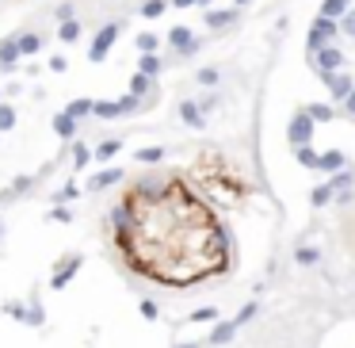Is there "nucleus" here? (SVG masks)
I'll return each instance as SVG.
<instances>
[{
  "label": "nucleus",
  "instance_id": "1",
  "mask_svg": "<svg viewBox=\"0 0 355 348\" xmlns=\"http://www.w3.org/2000/svg\"><path fill=\"white\" fill-rule=\"evenodd\" d=\"M123 31H126V23H123V19L99 23V31L92 35V46H88V61H92V66H103V61H108L111 46L119 42V35H123Z\"/></svg>",
  "mask_w": 355,
  "mask_h": 348
},
{
  "label": "nucleus",
  "instance_id": "2",
  "mask_svg": "<svg viewBox=\"0 0 355 348\" xmlns=\"http://www.w3.org/2000/svg\"><path fill=\"white\" fill-rule=\"evenodd\" d=\"M340 19H329V16H317L314 23H310V31H306V54H314V50H321V46H329V42H336L340 39Z\"/></svg>",
  "mask_w": 355,
  "mask_h": 348
},
{
  "label": "nucleus",
  "instance_id": "3",
  "mask_svg": "<svg viewBox=\"0 0 355 348\" xmlns=\"http://www.w3.org/2000/svg\"><path fill=\"white\" fill-rule=\"evenodd\" d=\"M314 130H317V123H314V115H310L306 108H298L294 115H290V123H287V142L290 146H310L314 142Z\"/></svg>",
  "mask_w": 355,
  "mask_h": 348
},
{
  "label": "nucleus",
  "instance_id": "4",
  "mask_svg": "<svg viewBox=\"0 0 355 348\" xmlns=\"http://www.w3.org/2000/svg\"><path fill=\"white\" fill-rule=\"evenodd\" d=\"M344 61H347V54L336 46V42H329V46H321V50H314V54H310V69H314L317 77L344 69Z\"/></svg>",
  "mask_w": 355,
  "mask_h": 348
},
{
  "label": "nucleus",
  "instance_id": "5",
  "mask_svg": "<svg viewBox=\"0 0 355 348\" xmlns=\"http://www.w3.org/2000/svg\"><path fill=\"white\" fill-rule=\"evenodd\" d=\"M81 268H84V257H81V253H65V257L54 264V276H50V291H65Z\"/></svg>",
  "mask_w": 355,
  "mask_h": 348
},
{
  "label": "nucleus",
  "instance_id": "6",
  "mask_svg": "<svg viewBox=\"0 0 355 348\" xmlns=\"http://www.w3.org/2000/svg\"><path fill=\"white\" fill-rule=\"evenodd\" d=\"M321 84L329 88L332 104H344V99L352 96V88H355V77L344 73V69H336V73H321Z\"/></svg>",
  "mask_w": 355,
  "mask_h": 348
},
{
  "label": "nucleus",
  "instance_id": "7",
  "mask_svg": "<svg viewBox=\"0 0 355 348\" xmlns=\"http://www.w3.org/2000/svg\"><path fill=\"white\" fill-rule=\"evenodd\" d=\"M241 19V8L237 4H230V8H207L203 12V27L207 31H225L230 23H237Z\"/></svg>",
  "mask_w": 355,
  "mask_h": 348
},
{
  "label": "nucleus",
  "instance_id": "8",
  "mask_svg": "<svg viewBox=\"0 0 355 348\" xmlns=\"http://www.w3.org/2000/svg\"><path fill=\"white\" fill-rule=\"evenodd\" d=\"M19 69V42L16 35H4L0 39V73H16Z\"/></svg>",
  "mask_w": 355,
  "mask_h": 348
},
{
  "label": "nucleus",
  "instance_id": "9",
  "mask_svg": "<svg viewBox=\"0 0 355 348\" xmlns=\"http://www.w3.org/2000/svg\"><path fill=\"white\" fill-rule=\"evenodd\" d=\"M180 119L191 126V130H203V126H207V111H203L199 99H180Z\"/></svg>",
  "mask_w": 355,
  "mask_h": 348
},
{
  "label": "nucleus",
  "instance_id": "10",
  "mask_svg": "<svg viewBox=\"0 0 355 348\" xmlns=\"http://www.w3.org/2000/svg\"><path fill=\"white\" fill-rule=\"evenodd\" d=\"M50 126H54V134H58L61 142H73V138H77V130H81V123H77L69 111H58V115L50 119Z\"/></svg>",
  "mask_w": 355,
  "mask_h": 348
},
{
  "label": "nucleus",
  "instance_id": "11",
  "mask_svg": "<svg viewBox=\"0 0 355 348\" xmlns=\"http://www.w3.org/2000/svg\"><path fill=\"white\" fill-rule=\"evenodd\" d=\"M123 168H119V165H108V168H99V173L96 176H92V180H88V191H103V188H115V184L119 180H123Z\"/></svg>",
  "mask_w": 355,
  "mask_h": 348
},
{
  "label": "nucleus",
  "instance_id": "12",
  "mask_svg": "<svg viewBox=\"0 0 355 348\" xmlns=\"http://www.w3.org/2000/svg\"><path fill=\"white\" fill-rule=\"evenodd\" d=\"M347 165H352V161H347L340 149H325L321 161H317V168H321V173H329V176H332V173H340V168H347Z\"/></svg>",
  "mask_w": 355,
  "mask_h": 348
},
{
  "label": "nucleus",
  "instance_id": "13",
  "mask_svg": "<svg viewBox=\"0 0 355 348\" xmlns=\"http://www.w3.org/2000/svg\"><path fill=\"white\" fill-rule=\"evenodd\" d=\"M16 42H19V58H34V54L42 50V35L39 31H19Z\"/></svg>",
  "mask_w": 355,
  "mask_h": 348
},
{
  "label": "nucleus",
  "instance_id": "14",
  "mask_svg": "<svg viewBox=\"0 0 355 348\" xmlns=\"http://www.w3.org/2000/svg\"><path fill=\"white\" fill-rule=\"evenodd\" d=\"M237 329H241L237 322H218L214 329L207 333V345H230V340L237 337Z\"/></svg>",
  "mask_w": 355,
  "mask_h": 348
},
{
  "label": "nucleus",
  "instance_id": "15",
  "mask_svg": "<svg viewBox=\"0 0 355 348\" xmlns=\"http://www.w3.org/2000/svg\"><path fill=\"white\" fill-rule=\"evenodd\" d=\"M81 35H84V23H81V16H73V19H65V23H58V39L65 42V46H73V42H81Z\"/></svg>",
  "mask_w": 355,
  "mask_h": 348
},
{
  "label": "nucleus",
  "instance_id": "16",
  "mask_svg": "<svg viewBox=\"0 0 355 348\" xmlns=\"http://www.w3.org/2000/svg\"><path fill=\"white\" fill-rule=\"evenodd\" d=\"M191 39H195V31H191V27H183V23H176L172 31H168V39H165V42H168V50H172V54H180V50L187 46Z\"/></svg>",
  "mask_w": 355,
  "mask_h": 348
},
{
  "label": "nucleus",
  "instance_id": "17",
  "mask_svg": "<svg viewBox=\"0 0 355 348\" xmlns=\"http://www.w3.org/2000/svg\"><path fill=\"white\" fill-rule=\"evenodd\" d=\"M138 69L157 81V77L165 73V58H161V54H138Z\"/></svg>",
  "mask_w": 355,
  "mask_h": 348
},
{
  "label": "nucleus",
  "instance_id": "18",
  "mask_svg": "<svg viewBox=\"0 0 355 348\" xmlns=\"http://www.w3.org/2000/svg\"><path fill=\"white\" fill-rule=\"evenodd\" d=\"M332 199H336V188H332V184L325 180V184H317V188L310 191V207H317V211H321V207H329Z\"/></svg>",
  "mask_w": 355,
  "mask_h": 348
},
{
  "label": "nucleus",
  "instance_id": "19",
  "mask_svg": "<svg viewBox=\"0 0 355 348\" xmlns=\"http://www.w3.org/2000/svg\"><path fill=\"white\" fill-rule=\"evenodd\" d=\"M92 115L96 119H123V104H119V99H96Z\"/></svg>",
  "mask_w": 355,
  "mask_h": 348
},
{
  "label": "nucleus",
  "instance_id": "20",
  "mask_svg": "<svg viewBox=\"0 0 355 348\" xmlns=\"http://www.w3.org/2000/svg\"><path fill=\"white\" fill-rule=\"evenodd\" d=\"M321 249L317 245H302V249H294V264H302V268H314V264H321Z\"/></svg>",
  "mask_w": 355,
  "mask_h": 348
},
{
  "label": "nucleus",
  "instance_id": "21",
  "mask_svg": "<svg viewBox=\"0 0 355 348\" xmlns=\"http://www.w3.org/2000/svg\"><path fill=\"white\" fill-rule=\"evenodd\" d=\"M355 0H321V8H317V16H329V19H344V12L352 8Z\"/></svg>",
  "mask_w": 355,
  "mask_h": 348
},
{
  "label": "nucleus",
  "instance_id": "22",
  "mask_svg": "<svg viewBox=\"0 0 355 348\" xmlns=\"http://www.w3.org/2000/svg\"><path fill=\"white\" fill-rule=\"evenodd\" d=\"M119 149H123V142H119V138H103V142H96V146H92V153H96V161H103V165H108Z\"/></svg>",
  "mask_w": 355,
  "mask_h": 348
},
{
  "label": "nucleus",
  "instance_id": "23",
  "mask_svg": "<svg viewBox=\"0 0 355 348\" xmlns=\"http://www.w3.org/2000/svg\"><path fill=\"white\" fill-rule=\"evenodd\" d=\"M165 153H168L165 146H141L134 157H138V165H161V161H165Z\"/></svg>",
  "mask_w": 355,
  "mask_h": 348
},
{
  "label": "nucleus",
  "instance_id": "24",
  "mask_svg": "<svg viewBox=\"0 0 355 348\" xmlns=\"http://www.w3.org/2000/svg\"><path fill=\"white\" fill-rule=\"evenodd\" d=\"M153 88H157V84H153V77H145L141 69H134V77H130V92H134V96H141V99H145Z\"/></svg>",
  "mask_w": 355,
  "mask_h": 348
},
{
  "label": "nucleus",
  "instance_id": "25",
  "mask_svg": "<svg viewBox=\"0 0 355 348\" xmlns=\"http://www.w3.org/2000/svg\"><path fill=\"white\" fill-rule=\"evenodd\" d=\"M306 111L314 115V123H332L336 119V104H306Z\"/></svg>",
  "mask_w": 355,
  "mask_h": 348
},
{
  "label": "nucleus",
  "instance_id": "26",
  "mask_svg": "<svg viewBox=\"0 0 355 348\" xmlns=\"http://www.w3.org/2000/svg\"><path fill=\"white\" fill-rule=\"evenodd\" d=\"M69 157H73V168H77V173H84V165H88V161H96V153H92L84 142H73V153H69Z\"/></svg>",
  "mask_w": 355,
  "mask_h": 348
},
{
  "label": "nucleus",
  "instance_id": "27",
  "mask_svg": "<svg viewBox=\"0 0 355 348\" xmlns=\"http://www.w3.org/2000/svg\"><path fill=\"white\" fill-rule=\"evenodd\" d=\"M165 8H168V0H141V4H138L141 19H161V16H165Z\"/></svg>",
  "mask_w": 355,
  "mask_h": 348
},
{
  "label": "nucleus",
  "instance_id": "28",
  "mask_svg": "<svg viewBox=\"0 0 355 348\" xmlns=\"http://www.w3.org/2000/svg\"><path fill=\"white\" fill-rule=\"evenodd\" d=\"M294 157H298V165H302V168H317L321 153H317V149H314V142H310V146H298V149H294Z\"/></svg>",
  "mask_w": 355,
  "mask_h": 348
},
{
  "label": "nucleus",
  "instance_id": "29",
  "mask_svg": "<svg viewBox=\"0 0 355 348\" xmlns=\"http://www.w3.org/2000/svg\"><path fill=\"white\" fill-rule=\"evenodd\" d=\"M329 184H332L336 191L355 188V165H347V168H340V173H332V176H329Z\"/></svg>",
  "mask_w": 355,
  "mask_h": 348
},
{
  "label": "nucleus",
  "instance_id": "30",
  "mask_svg": "<svg viewBox=\"0 0 355 348\" xmlns=\"http://www.w3.org/2000/svg\"><path fill=\"white\" fill-rule=\"evenodd\" d=\"M92 108H96V99H88V96H81V99H73V104H69V115L77 119V123H81V119H88L92 115Z\"/></svg>",
  "mask_w": 355,
  "mask_h": 348
},
{
  "label": "nucleus",
  "instance_id": "31",
  "mask_svg": "<svg viewBox=\"0 0 355 348\" xmlns=\"http://www.w3.org/2000/svg\"><path fill=\"white\" fill-rule=\"evenodd\" d=\"M134 46H138V54H157L161 50V39L153 31H141L138 39H134Z\"/></svg>",
  "mask_w": 355,
  "mask_h": 348
},
{
  "label": "nucleus",
  "instance_id": "32",
  "mask_svg": "<svg viewBox=\"0 0 355 348\" xmlns=\"http://www.w3.org/2000/svg\"><path fill=\"white\" fill-rule=\"evenodd\" d=\"M16 123H19V111L12 108V104H4V99H0V134H4V130H12Z\"/></svg>",
  "mask_w": 355,
  "mask_h": 348
},
{
  "label": "nucleus",
  "instance_id": "33",
  "mask_svg": "<svg viewBox=\"0 0 355 348\" xmlns=\"http://www.w3.org/2000/svg\"><path fill=\"white\" fill-rule=\"evenodd\" d=\"M203 88H218V81H222V69H214V66H203L199 69V77H195Z\"/></svg>",
  "mask_w": 355,
  "mask_h": 348
},
{
  "label": "nucleus",
  "instance_id": "34",
  "mask_svg": "<svg viewBox=\"0 0 355 348\" xmlns=\"http://www.w3.org/2000/svg\"><path fill=\"white\" fill-rule=\"evenodd\" d=\"M119 104H123V115H138V111H145V104H141V96H134V92H126V96H119Z\"/></svg>",
  "mask_w": 355,
  "mask_h": 348
},
{
  "label": "nucleus",
  "instance_id": "35",
  "mask_svg": "<svg viewBox=\"0 0 355 348\" xmlns=\"http://www.w3.org/2000/svg\"><path fill=\"white\" fill-rule=\"evenodd\" d=\"M256 314H260V302H256V298H248V302L241 307V314L233 318V322H237V325H248V322H252Z\"/></svg>",
  "mask_w": 355,
  "mask_h": 348
},
{
  "label": "nucleus",
  "instance_id": "36",
  "mask_svg": "<svg viewBox=\"0 0 355 348\" xmlns=\"http://www.w3.org/2000/svg\"><path fill=\"white\" fill-rule=\"evenodd\" d=\"M42 322H46V314H42V302H39V298H31V307H27V325H31V329H39Z\"/></svg>",
  "mask_w": 355,
  "mask_h": 348
},
{
  "label": "nucleus",
  "instance_id": "37",
  "mask_svg": "<svg viewBox=\"0 0 355 348\" xmlns=\"http://www.w3.org/2000/svg\"><path fill=\"white\" fill-rule=\"evenodd\" d=\"M138 314L145 318V322H157V318H161V307L153 302V298H141V302H138Z\"/></svg>",
  "mask_w": 355,
  "mask_h": 348
},
{
  "label": "nucleus",
  "instance_id": "38",
  "mask_svg": "<svg viewBox=\"0 0 355 348\" xmlns=\"http://www.w3.org/2000/svg\"><path fill=\"white\" fill-rule=\"evenodd\" d=\"M214 249H218V253H230V249H233V233L225 230V226H218V230H214Z\"/></svg>",
  "mask_w": 355,
  "mask_h": 348
},
{
  "label": "nucleus",
  "instance_id": "39",
  "mask_svg": "<svg viewBox=\"0 0 355 348\" xmlns=\"http://www.w3.org/2000/svg\"><path fill=\"white\" fill-rule=\"evenodd\" d=\"M31 188H34V176H16V180H12V188H8V195H27Z\"/></svg>",
  "mask_w": 355,
  "mask_h": 348
},
{
  "label": "nucleus",
  "instance_id": "40",
  "mask_svg": "<svg viewBox=\"0 0 355 348\" xmlns=\"http://www.w3.org/2000/svg\"><path fill=\"white\" fill-rule=\"evenodd\" d=\"M77 16V4L73 0H61L58 8H54V19H58V23H65V19H73Z\"/></svg>",
  "mask_w": 355,
  "mask_h": 348
},
{
  "label": "nucleus",
  "instance_id": "41",
  "mask_svg": "<svg viewBox=\"0 0 355 348\" xmlns=\"http://www.w3.org/2000/svg\"><path fill=\"white\" fill-rule=\"evenodd\" d=\"M77 195H81V184H73V180H69L61 191H54V203H69V199H77Z\"/></svg>",
  "mask_w": 355,
  "mask_h": 348
},
{
  "label": "nucleus",
  "instance_id": "42",
  "mask_svg": "<svg viewBox=\"0 0 355 348\" xmlns=\"http://www.w3.org/2000/svg\"><path fill=\"white\" fill-rule=\"evenodd\" d=\"M340 31H344L347 39H355V4L344 12V19H340Z\"/></svg>",
  "mask_w": 355,
  "mask_h": 348
},
{
  "label": "nucleus",
  "instance_id": "43",
  "mask_svg": "<svg viewBox=\"0 0 355 348\" xmlns=\"http://www.w3.org/2000/svg\"><path fill=\"white\" fill-rule=\"evenodd\" d=\"M46 218H54V222H73V211H69V207H61V203H54Z\"/></svg>",
  "mask_w": 355,
  "mask_h": 348
},
{
  "label": "nucleus",
  "instance_id": "44",
  "mask_svg": "<svg viewBox=\"0 0 355 348\" xmlns=\"http://www.w3.org/2000/svg\"><path fill=\"white\" fill-rule=\"evenodd\" d=\"M4 314L16 318V322H27V307H23V302H4Z\"/></svg>",
  "mask_w": 355,
  "mask_h": 348
},
{
  "label": "nucleus",
  "instance_id": "45",
  "mask_svg": "<svg viewBox=\"0 0 355 348\" xmlns=\"http://www.w3.org/2000/svg\"><path fill=\"white\" fill-rule=\"evenodd\" d=\"M218 318V310L214 307H199V310H191V322H214Z\"/></svg>",
  "mask_w": 355,
  "mask_h": 348
},
{
  "label": "nucleus",
  "instance_id": "46",
  "mask_svg": "<svg viewBox=\"0 0 355 348\" xmlns=\"http://www.w3.org/2000/svg\"><path fill=\"white\" fill-rule=\"evenodd\" d=\"M199 50H203V39H199V35H195V39H191V42H187V46H183V50H180V54H176V58H195Z\"/></svg>",
  "mask_w": 355,
  "mask_h": 348
},
{
  "label": "nucleus",
  "instance_id": "47",
  "mask_svg": "<svg viewBox=\"0 0 355 348\" xmlns=\"http://www.w3.org/2000/svg\"><path fill=\"white\" fill-rule=\"evenodd\" d=\"M336 207H347V203H355V188H344V191H336V199H332Z\"/></svg>",
  "mask_w": 355,
  "mask_h": 348
},
{
  "label": "nucleus",
  "instance_id": "48",
  "mask_svg": "<svg viewBox=\"0 0 355 348\" xmlns=\"http://www.w3.org/2000/svg\"><path fill=\"white\" fill-rule=\"evenodd\" d=\"M69 69V61L61 58V54H54V58H50V73H65Z\"/></svg>",
  "mask_w": 355,
  "mask_h": 348
},
{
  "label": "nucleus",
  "instance_id": "49",
  "mask_svg": "<svg viewBox=\"0 0 355 348\" xmlns=\"http://www.w3.org/2000/svg\"><path fill=\"white\" fill-rule=\"evenodd\" d=\"M176 12H187V8H199V0H168Z\"/></svg>",
  "mask_w": 355,
  "mask_h": 348
},
{
  "label": "nucleus",
  "instance_id": "50",
  "mask_svg": "<svg viewBox=\"0 0 355 348\" xmlns=\"http://www.w3.org/2000/svg\"><path fill=\"white\" fill-rule=\"evenodd\" d=\"M340 108H344V115H352V119H355V88H352V96H347Z\"/></svg>",
  "mask_w": 355,
  "mask_h": 348
},
{
  "label": "nucleus",
  "instance_id": "51",
  "mask_svg": "<svg viewBox=\"0 0 355 348\" xmlns=\"http://www.w3.org/2000/svg\"><path fill=\"white\" fill-rule=\"evenodd\" d=\"M172 348H203L199 340H183V345H172Z\"/></svg>",
  "mask_w": 355,
  "mask_h": 348
},
{
  "label": "nucleus",
  "instance_id": "52",
  "mask_svg": "<svg viewBox=\"0 0 355 348\" xmlns=\"http://www.w3.org/2000/svg\"><path fill=\"white\" fill-rule=\"evenodd\" d=\"M199 8L207 12V8H214V0H199Z\"/></svg>",
  "mask_w": 355,
  "mask_h": 348
},
{
  "label": "nucleus",
  "instance_id": "53",
  "mask_svg": "<svg viewBox=\"0 0 355 348\" xmlns=\"http://www.w3.org/2000/svg\"><path fill=\"white\" fill-rule=\"evenodd\" d=\"M233 4H237V8H248V4H252V0H233Z\"/></svg>",
  "mask_w": 355,
  "mask_h": 348
},
{
  "label": "nucleus",
  "instance_id": "54",
  "mask_svg": "<svg viewBox=\"0 0 355 348\" xmlns=\"http://www.w3.org/2000/svg\"><path fill=\"white\" fill-rule=\"evenodd\" d=\"M0 238H4V222H0Z\"/></svg>",
  "mask_w": 355,
  "mask_h": 348
},
{
  "label": "nucleus",
  "instance_id": "55",
  "mask_svg": "<svg viewBox=\"0 0 355 348\" xmlns=\"http://www.w3.org/2000/svg\"><path fill=\"white\" fill-rule=\"evenodd\" d=\"M0 99H4V84H0Z\"/></svg>",
  "mask_w": 355,
  "mask_h": 348
},
{
  "label": "nucleus",
  "instance_id": "56",
  "mask_svg": "<svg viewBox=\"0 0 355 348\" xmlns=\"http://www.w3.org/2000/svg\"><path fill=\"white\" fill-rule=\"evenodd\" d=\"M352 42H355V39H352Z\"/></svg>",
  "mask_w": 355,
  "mask_h": 348
}]
</instances>
